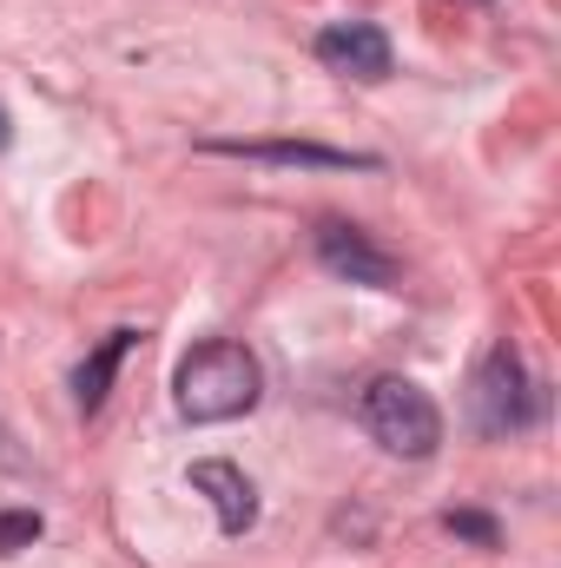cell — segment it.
<instances>
[{
  "label": "cell",
  "instance_id": "3957f363",
  "mask_svg": "<svg viewBox=\"0 0 561 568\" xmlns=\"http://www.w3.org/2000/svg\"><path fill=\"white\" fill-rule=\"evenodd\" d=\"M536 410H542V384L522 371L516 344H496L476 371V429L482 436H516V429L536 424Z\"/></svg>",
  "mask_w": 561,
  "mask_h": 568
},
{
  "label": "cell",
  "instance_id": "8992f818",
  "mask_svg": "<svg viewBox=\"0 0 561 568\" xmlns=\"http://www.w3.org/2000/svg\"><path fill=\"white\" fill-rule=\"evenodd\" d=\"M192 489H198V496H212V509H218V529H225V536H245V529L258 523V489H252V476H245L238 463H225V456L192 463Z\"/></svg>",
  "mask_w": 561,
  "mask_h": 568
},
{
  "label": "cell",
  "instance_id": "5b68a950",
  "mask_svg": "<svg viewBox=\"0 0 561 568\" xmlns=\"http://www.w3.org/2000/svg\"><path fill=\"white\" fill-rule=\"evenodd\" d=\"M317 60L344 80H390V33L370 20H330L317 33Z\"/></svg>",
  "mask_w": 561,
  "mask_h": 568
},
{
  "label": "cell",
  "instance_id": "277c9868",
  "mask_svg": "<svg viewBox=\"0 0 561 568\" xmlns=\"http://www.w3.org/2000/svg\"><path fill=\"white\" fill-rule=\"evenodd\" d=\"M317 265L330 272V278H350L364 284V291H397L404 284V265L364 232V225H344V219H317Z\"/></svg>",
  "mask_w": 561,
  "mask_h": 568
},
{
  "label": "cell",
  "instance_id": "6da1fadb",
  "mask_svg": "<svg viewBox=\"0 0 561 568\" xmlns=\"http://www.w3.org/2000/svg\"><path fill=\"white\" fill-rule=\"evenodd\" d=\"M258 397H265V371H258V357H252L245 344H232V337H212V344L185 351V364H178V377H172V404H178L185 424H232V417H245Z\"/></svg>",
  "mask_w": 561,
  "mask_h": 568
},
{
  "label": "cell",
  "instance_id": "ba28073f",
  "mask_svg": "<svg viewBox=\"0 0 561 568\" xmlns=\"http://www.w3.org/2000/svg\"><path fill=\"white\" fill-rule=\"evenodd\" d=\"M133 344H140V331H106V337L86 351V364L73 371V404H80V417H93V410L106 404V390H113V377H120V364H126Z\"/></svg>",
  "mask_w": 561,
  "mask_h": 568
},
{
  "label": "cell",
  "instance_id": "52a82bcc",
  "mask_svg": "<svg viewBox=\"0 0 561 568\" xmlns=\"http://www.w3.org/2000/svg\"><path fill=\"white\" fill-rule=\"evenodd\" d=\"M212 152H238V159H265V165H324V172H370V152H337V145H290V140H212Z\"/></svg>",
  "mask_w": 561,
  "mask_h": 568
},
{
  "label": "cell",
  "instance_id": "9c48e42d",
  "mask_svg": "<svg viewBox=\"0 0 561 568\" xmlns=\"http://www.w3.org/2000/svg\"><path fill=\"white\" fill-rule=\"evenodd\" d=\"M442 529H449V536H462V542H476V549H496V542H502L496 516H482V509H449V516H442Z\"/></svg>",
  "mask_w": 561,
  "mask_h": 568
},
{
  "label": "cell",
  "instance_id": "7a4b0ae2",
  "mask_svg": "<svg viewBox=\"0 0 561 568\" xmlns=\"http://www.w3.org/2000/svg\"><path fill=\"white\" fill-rule=\"evenodd\" d=\"M357 424L370 429L377 449H390L404 463L436 456V443H442V410H436V397L422 384H410V377H370L364 397H357Z\"/></svg>",
  "mask_w": 561,
  "mask_h": 568
},
{
  "label": "cell",
  "instance_id": "8fae6325",
  "mask_svg": "<svg viewBox=\"0 0 561 568\" xmlns=\"http://www.w3.org/2000/svg\"><path fill=\"white\" fill-rule=\"evenodd\" d=\"M7 140H13V133H7V113H0V152H7Z\"/></svg>",
  "mask_w": 561,
  "mask_h": 568
},
{
  "label": "cell",
  "instance_id": "30bf717a",
  "mask_svg": "<svg viewBox=\"0 0 561 568\" xmlns=\"http://www.w3.org/2000/svg\"><path fill=\"white\" fill-rule=\"evenodd\" d=\"M40 516L33 509H0V556H20V549H33L40 542Z\"/></svg>",
  "mask_w": 561,
  "mask_h": 568
}]
</instances>
